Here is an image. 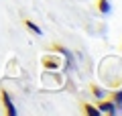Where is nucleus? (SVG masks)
<instances>
[{
  "label": "nucleus",
  "mask_w": 122,
  "mask_h": 116,
  "mask_svg": "<svg viewBox=\"0 0 122 116\" xmlns=\"http://www.w3.org/2000/svg\"><path fill=\"white\" fill-rule=\"evenodd\" d=\"M0 98H2V104H4V108H6V114H8V116H16V108H14V104H12V100H10L8 92H6V90H0Z\"/></svg>",
  "instance_id": "f257e3e1"
},
{
  "label": "nucleus",
  "mask_w": 122,
  "mask_h": 116,
  "mask_svg": "<svg viewBox=\"0 0 122 116\" xmlns=\"http://www.w3.org/2000/svg\"><path fill=\"white\" fill-rule=\"evenodd\" d=\"M81 112L87 116H98L100 114V110H98L96 106H92V104H81Z\"/></svg>",
  "instance_id": "20e7f679"
},
{
  "label": "nucleus",
  "mask_w": 122,
  "mask_h": 116,
  "mask_svg": "<svg viewBox=\"0 0 122 116\" xmlns=\"http://www.w3.org/2000/svg\"><path fill=\"white\" fill-rule=\"evenodd\" d=\"M112 100H114V104H116L118 108H122V90H118L116 94L112 96Z\"/></svg>",
  "instance_id": "0eeeda50"
},
{
  "label": "nucleus",
  "mask_w": 122,
  "mask_h": 116,
  "mask_svg": "<svg viewBox=\"0 0 122 116\" xmlns=\"http://www.w3.org/2000/svg\"><path fill=\"white\" fill-rule=\"evenodd\" d=\"M110 0H98V10H100L102 14H108L110 12Z\"/></svg>",
  "instance_id": "39448f33"
},
{
  "label": "nucleus",
  "mask_w": 122,
  "mask_h": 116,
  "mask_svg": "<svg viewBox=\"0 0 122 116\" xmlns=\"http://www.w3.org/2000/svg\"><path fill=\"white\" fill-rule=\"evenodd\" d=\"M92 94L96 96V98H98V100H104V92H102V90H100V88H94V90H92Z\"/></svg>",
  "instance_id": "6e6552de"
},
{
  "label": "nucleus",
  "mask_w": 122,
  "mask_h": 116,
  "mask_svg": "<svg viewBox=\"0 0 122 116\" xmlns=\"http://www.w3.org/2000/svg\"><path fill=\"white\" fill-rule=\"evenodd\" d=\"M98 110L106 112V114H116L118 108H116V104H114V100H102V102L98 104Z\"/></svg>",
  "instance_id": "f03ea898"
},
{
  "label": "nucleus",
  "mask_w": 122,
  "mask_h": 116,
  "mask_svg": "<svg viewBox=\"0 0 122 116\" xmlns=\"http://www.w3.org/2000/svg\"><path fill=\"white\" fill-rule=\"evenodd\" d=\"M43 65H45V67H51V69H57V67H59V61H57L55 57L51 55V59H45Z\"/></svg>",
  "instance_id": "423d86ee"
},
{
  "label": "nucleus",
  "mask_w": 122,
  "mask_h": 116,
  "mask_svg": "<svg viewBox=\"0 0 122 116\" xmlns=\"http://www.w3.org/2000/svg\"><path fill=\"white\" fill-rule=\"evenodd\" d=\"M25 26H26V29H29V31H33V33H35V35H39V37H41V35H43V29H41L39 25H35V22L30 21V18H25Z\"/></svg>",
  "instance_id": "7ed1b4c3"
}]
</instances>
